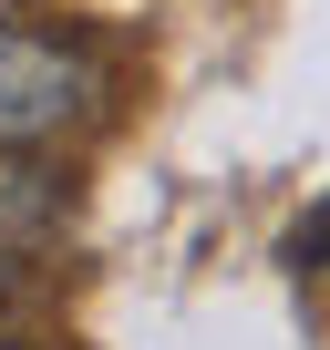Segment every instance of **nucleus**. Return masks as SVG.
Masks as SVG:
<instances>
[{"label":"nucleus","mask_w":330,"mask_h":350,"mask_svg":"<svg viewBox=\"0 0 330 350\" xmlns=\"http://www.w3.org/2000/svg\"><path fill=\"white\" fill-rule=\"evenodd\" d=\"M93 103V62L62 52L52 31H21V21H0V144H42L62 124H83Z\"/></svg>","instance_id":"f257e3e1"},{"label":"nucleus","mask_w":330,"mask_h":350,"mask_svg":"<svg viewBox=\"0 0 330 350\" xmlns=\"http://www.w3.org/2000/svg\"><path fill=\"white\" fill-rule=\"evenodd\" d=\"M0 299H21V247H0Z\"/></svg>","instance_id":"20e7f679"},{"label":"nucleus","mask_w":330,"mask_h":350,"mask_svg":"<svg viewBox=\"0 0 330 350\" xmlns=\"http://www.w3.org/2000/svg\"><path fill=\"white\" fill-rule=\"evenodd\" d=\"M52 227H62V175H52L31 144H0V247L31 258Z\"/></svg>","instance_id":"f03ea898"},{"label":"nucleus","mask_w":330,"mask_h":350,"mask_svg":"<svg viewBox=\"0 0 330 350\" xmlns=\"http://www.w3.org/2000/svg\"><path fill=\"white\" fill-rule=\"evenodd\" d=\"M0 350H52V340H31V329H11V299H0Z\"/></svg>","instance_id":"7ed1b4c3"}]
</instances>
